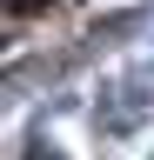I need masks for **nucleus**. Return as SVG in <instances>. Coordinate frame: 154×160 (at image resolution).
Wrapping results in <instances>:
<instances>
[{
  "mask_svg": "<svg viewBox=\"0 0 154 160\" xmlns=\"http://www.w3.org/2000/svg\"><path fill=\"white\" fill-rule=\"evenodd\" d=\"M13 13H34V7H54V0H7Z\"/></svg>",
  "mask_w": 154,
  "mask_h": 160,
  "instance_id": "obj_1",
  "label": "nucleus"
}]
</instances>
